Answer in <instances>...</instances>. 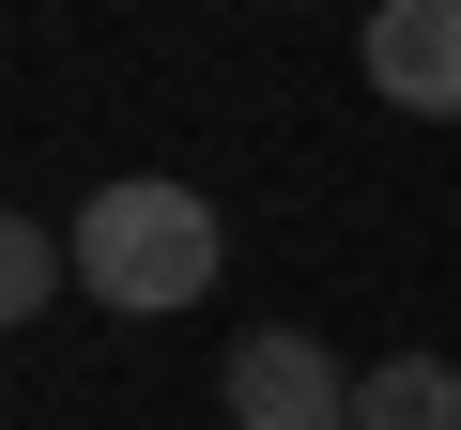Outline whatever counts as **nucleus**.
Returning <instances> with one entry per match:
<instances>
[{"instance_id":"nucleus-3","label":"nucleus","mask_w":461,"mask_h":430,"mask_svg":"<svg viewBox=\"0 0 461 430\" xmlns=\"http://www.w3.org/2000/svg\"><path fill=\"white\" fill-rule=\"evenodd\" d=\"M369 93L415 123H461V0H369Z\"/></svg>"},{"instance_id":"nucleus-1","label":"nucleus","mask_w":461,"mask_h":430,"mask_svg":"<svg viewBox=\"0 0 461 430\" xmlns=\"http://www.w3.org/2000/svg\"><path fill=\"white\" fill-rule=\"evenodd\" d=\"M62 246H77V292H93V308H123V323H169V308H200V292H215V262H230L215 200H200V184H154V169L93 184Z\"/></svg>"},{"instance_id":"nucleus-5","label":"nucleus","mask_w":461,"mask_h":430,"mask_svg":"<svg viewBox=\"0 0 461 430\" xmlns=\"http://www.w3.org/2000/svg\"><path fill=\"white\" fill-rule=\"evenodd\" d=\"M62 277H77V246L32 231V215H0V338H16L32 308H62Z\"/></svg>"},{"instance_id":"nucleus-4","label":"nucleus","mask_w":461,"mask_h":430,"mask_svg":"<svg viewBox=\"0 0 461 430\" xmlns=\"http://www.w3.org/2000/svg\"><path fill=\"white\" fill-rule=\"evenodd\" d=\"M354 430H461V369L446 354H384L354 384Z\"/></svg>"},{"instance_id":"nucleus-2","label":"nucleus","mask_w":461,"mask_h":430,"mask_svg":"<svg viewBox=\"0 0 461 430\" xmlns=\"http://www.w3.org/2000/svg\"><path fill=\"white\" fill-rule=\"evenodd\" d=\"M215 399H230V430H354V369H339L323 338H293V323L230 354Z\"/></svg>"}]
</instances>
